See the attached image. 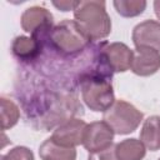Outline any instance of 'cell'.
<instances>
[{
  "label": "cell",
  "instance_id": "21",
  "mask_svg": "<svg viewBox=\"0 0 160 160\" xmlns=\"http://www.w3.org/2000/svg\"><path fill=\"white\" fill-rule=\"evenodd\" d=\"M159 160H160V158H159Z\"/></svg>",
  "mask_w": 160,
  "mask_h": 160
},
{
  "label": "cell",
  "instance_id": "9",
  "mask_svg": "<svg viewBox=\"0 0 160 160\" xmlns=\"http://www.w3.org/2000/svg\"><path fill=\"white\" fill-rule=\"evenodd\" d=\"M135 48H150L160 51V22L144 20L132 29L131 35Z\"/></svg>",
  "mask_w": 160,
  "mask_h": 160
},
{
  "label": "cell",
  "instance_id": "10",
  "mask_svg": "<svg viewBox=\"0 0 160 160\" xmlns=\"http://www.w3.org/2000/svg\"><path fill=\"white\" fill-rule=\"evenodd\" d=\"M160 70V51L150 48H136L131 71L139 76H150Z\"/></svg>",
  "mask_w": 160,
  "mask_h": 160
},
{
  "label": "cell",
  "instance_id": "6",
  "mask_svg": "<svg viewBox=\"0 0 160 160\" xmlns=\"http://www.w3.org/2000/svg\"><path fill=\"white\" fill-rule=\"evenodd\" d=\"M101 55L112 72H125L131 69L134 50L124 42H101Z\"/></svg>",
  "mask_w": 160,
  "mask_h": 160
},
{
  "label": "cell",
  "instance_id": "16",
  "mask_svg": "<svg viewBox=\"0 0 160 160\" xmlns=\"http://www.w3.org/2000/svg\"><path fill=\"white\" fill-rule=\"evenodd\" d=\"M118 14L124 18H134L144 12L146 1L144 0H115L112 2Z\"/></svg>",
  "mask_w": 160,
  "mask_h": 160
},
{
  "label": "cell",
  "instance_id": "7",
  "mask_svg": "<svg viewBox=\"0 0 160 160\" xmlns=\"http://www.w3.org/2000/svg\"><path fill=\"white\" fill-rule=\"evenodd\" d=\"M115 132L105 121H92L86 125L82 145L89 152L104 150L112 145Z\"/></svg>",
  "mask_w": 160,
  "mask_h": 160
},
{
  "label": "cell",
  "instance_id": "18",
  "mask_svg": "<svg viewBox=\"0 0 160 160\" xmlns=\"http://www.w3.org/2000/svg\"><path fill=\"white\" fill-rule=\"evenodd\" d=\"M88 160H118L116 154H115V145L112 144L111 146H109L104 150L89 152Z\"/></svg>",
  "mask_w": 160,
  "mask_h": 160
},
{
  "label": "cell",
  "instance_id": "1",
  "mask_svg": "<svg viewBox=\"0 0 160 160\" xmlns=\"http://www.w3.org/2000/svg\"><path fill=\"white\" fill-rule=\"evenodd\" d=\"M74 19L90 41L104 39L111 32V20L106 11L105 1H79L74 9Z\"/></svg>",
  "mask_w": 160,
  "mask_h": 160
},
{
  "label": "cell",
  "instance_id": "3",
  "mask_svg": "<svg viewBox=\"0 0 160 160\" xmlns=\"http://www.w3.org/2000/svg\"><path fill=\"white\" fill-rule=\"evenodd\" d=\"M90 42L75 20L70 19H65L55 25L49 36V44L61 56L78 55L89 48Z\"/></svg>",
  "mask_w": 160,
  "mask_h": 160
},
{
  "label": "cell",
  "instance_id": "13",
  "mask_svg": "<svg viewBox=\"0 0 160 160\" xmlns=\"http://www.w3.org/2000/svg\"><path fill=\"white\" fill-rule=\"evenodd\" d=\"M140 140L150 151L160 150V116L152 115L144 120Z\"/></svg>",
  "mask_w": 160,
  "mask_h": 160
},
{
  "label": "cell",
  "instance_id": "19",
  "mask_svg": "<svg viewBox=\"0 0 160 160\" xmlns=\"http://www.w3.org/2000/svg\"><path fill=\"white\" fill-rule=\"evenodd\" d=\"M78 2H79V1H60V2L54 1L52 5L56 6L58 9H60L61 11H70V10L74 11V9L76 8Z\"/></svg>",
  "mask_w": 160,
  "mask_h": 160
},
{
  "label": "cell",
  "instance_id": "11",
  "mask_svg": "<svg viewBox=\"0 0 160 160\" xmlns=\"http://www.w3.org/2000/svg\"><path fill=\"white\" fill-rule=\"evenodd\" d=\"M44 46L45 45L41 41L32 36L29 38L20 35L14 39L11 44V51L14 56L21 61H32L40 56Z\"/></svg>",
  "mask_w": 160,
  "mask_h": 160
},
{
  "label": "cell",
  "instance_id": "8",
  "mask_svg": "<svg viewBox=\"0 0 160 160\" xmlns=\"http://www.w3.org/2000/svg\"><path fill=\"white\" fill-rule=\"evenodd\" d=\"M86 122L82 119L79 118H70L61 122L52 132L51 138L64 145V146H70L75 148L80 144H82L84 140V132L86 129Z\"/></svg>",
  "mask_w": 160,
  "mask_h": 160
},
{
  "label": "cell",
  "instance_id": "14",
  "mask_svg": "<svg viewBox=\"0 0 160 160\" xmlns=\"http://www.w3.org/2000/svg\"><path fill=\"white\" fill-rule=\"evenodd\" d=\"M115 154L118 160H142L146 155V148L135 138L125 139L115 145Z\"/></svg>",
  "mask_w": 160,
  "mask_h": 160
},
{
  "label": "cell",
  "instance_id": "2",
  "mask_svg": "<svg viewBox=\"0 0 160 160\" xmlns=\"http://www.w3.org/2000/svg\"><path fill=\"white\" fill-rule=\"evenodd\" d=\"M111 78V75L102 72L80 74L79 85L81 98L90 110L105 112L115 102Z\"/></svg>",
  "mask_w": 160,
  "mask_h": 160
},
{
  "label": "cell",
  "instance_id": "17",
  "mask_svg": "<svg viewBox=\"0 0 160 160\" xmlns=\"http://www.w3.org/2000/svg\"><path fill=\"white\" fill-rule=\"evenodd\" d=\"M1 160H34V154L26 146H15L2 155Z\"/></svg>",
  "mask_w": 160,
  "mask_h": 160
},
{
  "label": "cell",
  "instance_id": "5",
  "mask_svg": "<svg viewBox=\"0 0 160 160\" xmlns=\"http://www.w3.org/2000/svg\"><path fill=\"white\" fill-rule=\"evenodd\" d=\"M21 28L24 31L30 32V35L44 45L49 42V36L54 29V16L52 14L42 6H30L28 8L20 18Z\"/></svg>",
  "mask_w": 160,
  "mask_h": 160
},
{
  "label": "cell",
  "instance_id": "20",
  "mask_svg": "<svg viewBox=\"0 0 160 160\" xmlns=\"http://www.w3.org/2000/svg\"><path fill=\"white\" fill-rule=\"evenodd\" d=\"M154 11H155L156 18L160 20V0L154 1Z\"/></svg>",
  "mask_w": 160,
  "mask_h": 160
},
{
  "label": "cell",
  "instance_id": "12",
  "mask_svg": "<svg viewBox=\"0 0 160 160\" xmlns=\"http://www.w3.org/2000/svg\"><path fill=\"white\" fill-rule=\"evenodd\" d=\"M39 155L41 160H76L75 148L64 146L56 142L51 136L40 145Z\"/></svg>",
  "mask_w": 160,
  "mask_h": 160
},
{
  "label": "cell",
  "instance_id": "15",
  "mask_svg": "<svg viewBox=\"0 0 160 160\" xmlns=\"http://www.w3.org/2000/svg\"><path fill=\"white\" fill-rule=\"evenodd\" d=\"M19 118L20 110L18 105L12 100L1 96V130H8L16 125Z\"/></svg>",
  "mask_w": 160,
  "mask_h": 160
},
{
  "label": "cell",
  "instance_id": "4",
  "mask_svg": "<svg viewBox=\"0 0 160 160\" xmlns=\"http://www.w3.org/2000/svg\"><path fill=\"white\" fill-rule=\"evenodd\" d=\"M142 118L144 114L125 100H115L102 115V120L118 135H126L135 131Z\"/></svg>",
  "mask_w": 160,
  "mask_h": 160
}]
</instances>
